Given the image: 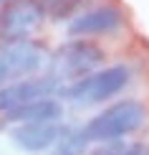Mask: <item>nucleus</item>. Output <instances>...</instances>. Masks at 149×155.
<instances>
[{
  "instance_id": "20e7f679",
  "label": "nucleus",
  "mask_w": 149,
  "mask_h": 155,
  "mask_svg": "<svg viewBox=\"0 0 149 155\" xmlns=\"http://www.w3.org/2000/svg\"><path fill=\"white\" fill-rule=\"evenodd\" d=\"M48 64V51L43 43L30 38L13 43H0V87L13 84V79L36 74Z\"/></svg>"
},
{
  "instance_id": "f8f14e48",
  "label": "nucleus",
  "mask_w": 149,
  "mask_h": 155,
  "mask_svg": "<svg viewBox=\"0 0 149 155\" xmlns=\"http://www.w3.org/2000/svg\"><path fill=\"white\" fill-rule=\"evenodd\" d=\"M119 155H149V150H147L144 145H139V143H137V145H126Z\"/></svg>"
},
{
  "instance_id": "39448f33",
  "label": "nucleus",
  "mask_w": 149,
  "mask_h": 155,
  "mask_svg": "<svg viewBox=\"0 0 149 155\" xmlns=\"http://www.w3.org/2000/svg\"><path fill=\"white\" fill-rule=\"evenodd\" d=\"M46 18L38 0H10L0 8V43L25 41Z\"/></svg>"
},
{
  "instance_id": "423d86ee",
  "label": "nucleus",
  "mask_w": 149,
  "mask_h": 155,
  "mask_svg": "<svg viewBox=\"0 0 149 155\" xmlns=\"http://www.w3.org/2000/svg\"><path fill=\"white\" fill-rule=\"evenodd\" d=\"M58 92H61V81L53 79L51 74L5 84V87H0V114H8L13 109L28 104V102H36V99L58 97Z\"/></svg>"
},
{
  "instance_id": "7ed1b4c3",
  "label": "nucleus",
  "mask_w": 149,
  "mask_h": 155,
  "mask_svg": "<svg viewBox=\"0 0 149 155\" xmlns=\"http://www.w3.org/2000/svg\"><path fill=\"white\" fill-rule=\"evenodd\" d=\"M101 61H104V48L99 43L73 38V41L58 46L48 56V69L51 76L58 81H79L83 76L94 74Z\"/></svg>"
},
{
  "instance_id": "6e6552de",
  "label": "nucleus",
  "mask_w": 149,
  "mask_h": 155,
  "mask_svg": "<svg viewBox=\"0 0 149 155\" xmlns=\"http://www.w3.org/2000/svg\"><path fill=\"white\" fill-rule=\"evenodd\" d=\"M121 25V10L114 5H99L86 13L71 18L68 23V36H99V33H109V31Z\"/></svg>"
},
{
  "instance_id": "ddd939ff",
  "label": "nucleus",
  "mask_w": 149,
  "mask_h": 155,
  "mask_svg": "<svg viewBox=\"0 0 149 155\" xmlns=\"http://www.w3.org/2000/svg\"><path fill=\"white\" fill-rule=\"evenodd\" d=\"M121 150H124V145H121L119 150H99V153H94V155H119Z\"/></svg>"
},
{
  "instance_id": "2eb2a0df",
  "label": "nucleus",
  "mask_w": 149,
  "mask_h": 155,
  "mask_svg": "<svg viewBox=\"0 0 149 155\" xmlns=\"http://www.w3.org/2000/svg\"><path fill=\"white\" fill-rule=\"evenodd\" d=\"M5 3H10V0H5Z\"/></svg>"
},
{
  "instance_id": "4468645a",
  "label": "nucleus",
  "mask_w": 149,
  "mask_h": 155,
  "mask_svg": "<svg viewBox=\"0 0 149 155\" xmlns=\"http://www.w3.org/2000/svg\"><path fill=\"white\" fill-rule=\"evenodd\" d=\"M38 3H41V5H43V10H46V8H51V5H56L58 0H38Z\"/></svg>"
},
{
  "instance_id": "9b49d317",
  "label": "nucleus",
  "mask_w": 149,
  "mask_h": 155,
  "mask_svg": "<svg viewBox=\"0 0 149 155\" xmlns=\"http://www.w3.org/2000/svg\"><path fill=\"white\" fill-rule=\"evenodd\" d=\"M83 0H58L56 5H51V8H46V13L53 21H63V18H73L76 8H81Z\"/></svg>"
},
{
  "instance_id": "f257e3e1",
  "label": "nucleus",
  "mask_w": 149,
  "mask_h": 155,
  "mask_svg": "<svg viewBox=\"0 0 149 155\" xmlns=\"http://www.w3.org/2000/svg\"><path fill=\"white\" fill-rule=\"evenodd\" d=\"M147 120V107L137 99H119L83 127L91 143H119V137L139 130Z\"/></svg>"
},
{
  "instance_id": "0eeeda50",
  "label": "nucleus",
  "mask_w": 149,
  "mask_h": 155,
  "mask_svg": "<svg viewBox=\"0 0 149 155\" xmlns=\"http://www.w3.org/2000/svg\"><path fill=\"white\" fill-rule=\"evenodd\" d=\"M63 132H66V125H61V122L18 125L10 130V140L25 153H43V150H51L61 140Z\"/></svg>"
},
{
  "instance_id": "f03ea898",
  "label": "nucleus",
  "mask_w": 149,
  "mask_h": 155,
  "mask_svg": "<svg viewBox=\"0 0 149 155\" xmlns=\"http://www.w3.org/2000/svg\"><path fill=\"white\" fill-rule=\"evenodd\" d=\"M129 79H132L129 66L116 64V66L99 69V71L83 76L79 81H71L68 87H61L58 97L73 102V104H81V107L99 104V102H106V99H111V97H116L129 84Z\"/></svg>"
},
{
  "instance_id": "9d476101",
  "label": "nucleus",
  "mask_w": 149,
  "mask_h": 155,
  "mask_svg": "<svg viewBox=\"0 0 149 155\" xmlns=\"http://www.w3.org/2000/svg\"><path fill=\"white\" fill-rule=\"evenodd\" d=\"M88 145H91V140L83 127H66L61 140L51 147V155H86Z\"/></svg>"
},
{
  "instance_id": "1a4fd4ad",
  "label": "nucleus",
  "mask_w": 149,
  "mask_h": 155,
  "mask_svg": "<svg viewBox=\"0 0 149 155\" xmlns=\"http://www.w3.org/2000/svg\"><path fill=\"white\" fill-rule=\"evenodd\" d=\"M63 117V107L56 97L51 99H36L28 102V104L13 109V112L5 114V120L13 122V125H41V122H61Z\"/></svg>"
}]
</instances>
